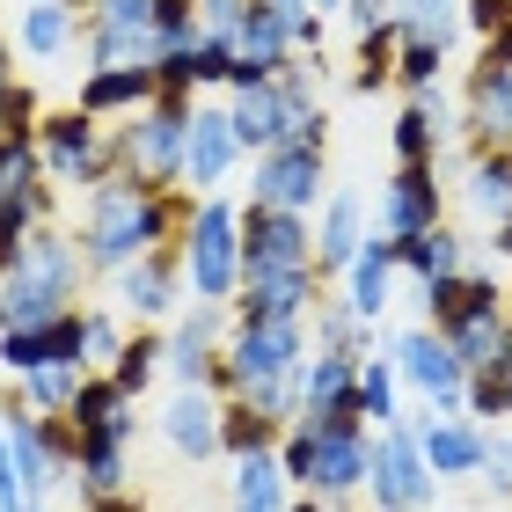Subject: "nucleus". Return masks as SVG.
Segmentation results:
<instances>
[{
	"label": "nucleus",
	"instance_id": "obj_1",
	"mask_svg": "<svg viewBox=\"0 0 512 512\" xmlns=\"http://www.w3.org/2000/svg\"><path fill=\"white\" fill-rule=\"evenodd\" d=\"M191 191H154V183H139V176H110L88 191V213H81V264L88 271H110L118 278L125 264H139L147 249H169L183 242V220H191Z\"/></svg>",
	"mask_w": 512,
	"mask_h": 512
},
{
	"label": "nucleus",
	"instance_id": "obj_2",
	"mask_svg": "<svg viewBox=\"0 0 512 512\" xmlns=\"http://www.w3.org/2000/svg\"><path fill=\"white\" fill-rule=\"evenodd\" d=\"M278 469H286L293 491H315V498H352L366 469H374V432L359 417H300L278 439Z\"/></svg>",
	"mask_w": 512,
	"mask_h": 512
},
{
	"label": "nucleus",
	"instance_id": "obj_3",
	"mask_svg": "<svg viewBox=\"0 0 512 512\" xmlns=\"http://www.w3.org/2000/svg\"><path fill=\"white\" fill-rule=\"evenodd\" d=\"M81 278H88V264H81L74 235L37 227L30 249H22V264L0 278V337L37 330V322H59V315L81 300Z\"/></svg>",
	"mask_w": 512,
	"mask_h": 512
},
{
	"label": "nucleus",
	"instance_id": "obj_4",
	"mask_svg": "<svg viewBox=\"0 0 512 512\" xmlns=\"http://www.w3.org/2000/svg\"><path fill=\"white\" fill-rule=\"evenodd\" d=\"M300 366H308V322H235L205 388H220L227 403H242V395L271 388V381H293Z\"/></svg>",
	"mask_w": 512,
	"mask_h": 512
},
{
	"label": "nucleus",
	"instance_id": "obj_5",
	"mask_svg": "<svg viewBox=\"0 0 512 512\" xmlns=\"http://www.w3.org/2000/svg\"><path fill=\"white\" fill-rule=\"evenodd\" d=\"M183 286L198 300H213V308H235L242 293V213L227 198H198L191 220H183Z\"/></svg>",
	"mask_w": 512,
	"mask_h": 512
},
{
	"label": "nucleus",
	"instance_id": "obj_6",
	"mask_svg": "<svg viewBox=\"0 0 512 512\" xmlns=\"http://www.w3.org/2000/svg\"><path fill=\"white\" fill-rule=\"evenodd\" d=\"M0 425H8L15 483H22L30 505H44L59 483H74V425H66V417H37V410H22L8 395V403H0Z\"/></svg>",
	"mask_w": 512,
	"mask_h": 512
},
{
	"label": "nucleus",
	"instance_id": "obj_7",
	"mask_svg": "<svg viewBox=\"0 0 512 512\" xmlns=\"http://www.w3.org/2000/svg\"><path fill=\"white\" fill-rule=\"evenodd\" d=\"M198 103H169L154 96L132 125H118V169L154 183V191H183V132H191Z\"/></svg>",
	"mask_w": 512,
	"mask_h": 512
},
{
	"label": "nucleus",
	"instance_id": "obj_8",
	"mask_svg": "<svg viewBox=\"0 0 512 512\" xmlns=\"http://www.w3.org/2000/svg\"><path fill=\"white\" fill-rule=\"evenodd\" d=\"M37 161H44V183H88V191L125 176L118 169V132L81 118V110H59V118L37 125Z\"/></svg>",
	"mask_w": 512,
	"mask_h": 512
},
{
	"label": "nucleus",
	"instance_id": "obj_9",
	"mask_svg": "<svg viewBox=\"0 0 512 512\" xmlns=\"http://www.w3.org/2000/svg\"><path fill=\"white\" fill-rule=\"evenodd\" d=\"M395 381L425 395L432 417H454L461 403H469V366H461V359L447 352V337H432L425 322L395 337Z\"/></svg>",
	"mask_w": 512,
	"mask_h": 512
},
{
	"label": "nucleus",
	"instance_id": "obj_10",
	"mask_svg": "<svg viewBox=\"0 0 512 512\" xmlns=\"http://www.w3.org/2000/svg\"><path fill=\"white\" fill-rule=\"evenodd\" d=\"M278 271H315V227L300 213L242 205V278H278Z\"/></svg>",
	"mask_w": 512,
	"mask_h": 512
},
{
	"label": "nucleus",
	"instance_id": "obj_11",
	"mask_svg": "<svg viewBox=\"0 0 512 512\" xmlns=\"http://www.w3.org/2000/svg\"><path fill=\"white\" fill-rule=\"evenodd\" d=\"M366 483H374V512H425L432 491H439V476L425 469L410 425L374 432V469H366Z\"/></svg>",
	"mask_w": 512,
	"mask_h": 512
},
{
	"label": "nucleus",
	"instance_id": "obj_12",
	"mask_svg": "<svg viewBox=\"0 0 512 512\" xmlns=\"http://www.w3.org/2000/svg\"><path fill=\"white\" fill-rule=\"evenodd\" d=\"M220 344H227V308H213V300H191L169 330H161V366L183 381V388H205L220 366Z\"/></svg>",
	"mask_w": 512,
	"mask_h": 512
},
{
	"label": "nucleus",
	"instance_id": "obj_13",
	"mask_svg": "<svg viewBox=\"0 0 512 512\" xmlns=\"http://www.w3.org/2000/svg\"><path fill=\"white\" fill-rule=\"evenodd\" d=\"M0 366H8L15 381L44 374V366H81L88 374V308H66L59 322H37V330L0 337Z\"/></svg>",
	"mask_w": 512,
	"mask_h": 512
},
{
	"label": "nucleus",
	"instance_id": "obj_14",
	"mask_svg": "<svg viewBox=\"0 0 512 512\" xmlns=\"http://www.w3.org/2000/svg\"><path fill=\"white\" fill-rule=\"evenodd\" d=\"M315 198H322V147H271V154H256L249 205H271V213H300L308 220Z\"/></svg>",
	"mask_w": 512,
	"mask_h": 512
},
{
	"label": "nucleus",
	"instance_id": "obj_15",
	"mask_svg": "<svg viewBox=\"0 0 512 512\" xmlns=\"http://www.w3.org/2000/svg\"><path fill=\"white\" fill-rule=\"evenodd\" d=\"M235 161H242V139H235V118L227 110H191V132H183V191H205V198H220V183L235 176Z\"/></svg>",
	"mask_w": 512,
	"mask_h": 512
},
{
	"label": "nucleus",
	"instance_id": "obj_16",
	"mask_svg": "<svg viewBox=\"0 0 512 512\" xmlns=\"http://www.w3.org/2000/svg\"><path fill=\"white\" fill-rule=\"evenodd\" d=\"M439 213H447V198H439V176H432V169H395V176L381 183L374 227H381L388 242H410V235H432V227H447Z\"/></svg>",
	"mask_w": 512,
	"mask_h": 512
},
{
	"label": "nucleus",
	"instance_id": "obj_17",
	"mask_svg": "<svg viewBox=\"0 0 512 512\" xmlns=\"http://www.w3.org/2000/svg\"><path fill=\"white\" fill-rule=\"evenodd\" d=\"M461 110H469V139L483 147H512V59L483 52L469 66V88H461Z\"/></svg>",
	"mask_w": 512,
	"mask_h": 512
},
{
	"label": "nucleus",
	"instance_id": "obj_18",
	"mask_svg": "<svg viewBox=\"0 0 512 512\" xmlns=\"http://www.w3.org/2000/svg\"><path fill=\"white\" fill-rule=\"evenodd\" d=\"M322 300V271H278V278H242L235 293V322H308Z\"/></svg>",
	"mask_w": 512,
	"mask_h": 512
},
{
	"label": "nucleus",
	"instance_id": "obj_19",
	"mask_svg": "<svg viewBox=\"0 0 512 512\" xmlns=\"http://www.w3.org/2000/svg\"><path fill=\"white\" fill-rule=\"evenodd\" d=\"M176 293H183V256H176V242L169 249H147L139 264L118 271V308L132 322H161V315L176 308Z\"/></svg>",
	"mask_w": 512,
	"mask_h": 512
},
{
	"label": "nucleus",
	"instance_id": "obj_20",
	"mask_svg": "<svg viewBox=\"0 0 512 512\" xmlns=\"http://www.w3.org/2000/svg\"><path fill=\"white\" fill-rule=\"evenodd\" d=\"M300 417H359V352H308V366H300Z\"/></svg>",
	"mask_w": 512,
	"mask_h": 512
},
{
	"label": "nucleus",
	"instance_id": "obj_21",
	"mask_svg": "<svg viewBox=\"0 0 512 512\" xmlns=\"http://www.w3.org/2000/svg\"><path fill=\"white\" fill-rule=\"evenodd\" d=\"M147 103H154V66H88L74 110L96 118V125H110V118H139Z\"/></svg>",
	"mask_w": 512,
	"mask_h": 512
},
{
	"label": "nucleus",
	"instance_id": "obj_22",
	"mask_svg": "<svg viewBox=\"0 0 512 512\" xmlns=\"http://www.w3.org/2000/svg\"><path fill=\"white\" fill-rule=\"evenodd\" d=\"M410 439H417V454H425V469L432 476H476L483 469V432L469 425V417H417L410 425Z\"/></svg>",
	"mask_w": 512,
	"mask_h": 512
},
{
	"label": "nucleus",
	"instance_id": "obj_23",
	"mask_svg": "<svg viewBox=\"0 0 512 512\" xmlns=\"http://www.w3.org/2000/svg\"><path fill=\"white\" fill-rule=\"evenodd\" d=\"M161 439H169L183 461H213L220 454V403H213V388H176V403L161 410Z\"/></svg>",
	"mask_w": 512,
	"mask_h": 512
},
{
	"label": "nucleus",
	"instance_id": "obj_24",
	"mask_svg": "<svg viewBox=\"0 0 512 512\" xmlns=\"http://www.w3.org/2000/svg\"><path fill=\"white\" fill-rule=\"evenodd\" d=\"M388 293H395V242L388 235H366L359 256L344 264V308H352L359 322H381Z\"/></svg>",
	"mask_w": 512,
	"mask_h": 512
},
{
	"label": "nucleus",
	"instance_id": "obj_25",
	"mask_svg": "<svg viewBox=\"0 0 512 512\" xmlns=\"http://www.w3.org/2000/svg\"><path fill=\"white\" fill-rule=\"evenodd\" d=\"M227 118H235L242 154L286 147V96H278V81H264V88H235V96H227Z\"/></svg>",
	"mask_w": 512,
	"mask_h": 512
},
{
	"label": "nucleus",
	"instance_id": "obj_26",
	"mask_svg": "<svg viewBox=\"0 0 512 512\" xmlns=\"http://www.w3.org/2000/svg\"><path fill=\"white\" fill-rule=\"evenodd\" d=\"M359 242H366V205L352 198V191H337L330 205H322V227H315V271L330 278V271H344L359 256Z\"/></svg>",
	"mask_w": 512,
	"mask_h": 512
},
{
	"label": "nucleus",
	"instance_id": "obj_27",
	"mask_svg": "<svg viewBox=\"0 0 512 512\" xmlns=\"http://www.w3.org/2000/svg\"><path fill=\"white\" fill-rule=\"evenodd\" d=\"M395 271H410L417 286H439V278H461L469 271V242L454 227H432V235H410L395 242Z\"/></svg>",
	"mask_w": 512,
	"mask_h": 512
},
{
	"label": "nucleus",
	"instance_id": "obj_28",
	"mask_svg": "<svg viewBox=\"0 0 512 512\" xmlns=\"http://www.w3.org/2000/svg\"><path fill=\"white\" fill-rule=\"evenodd\" d=\"M395 169H432L439 161V139H447V110H439V96H417L403 103V118H395Z\"/></svg>",
	"mask_w": 512,
	"mask_h": 512
},
{
	"label": "nucleus",
	"instance_id": "obj_29",
	"mask_svg": "<svg viewBox=\"0 0 512 512\" xmlns=\"http://www.w3.org/2000/svg\"><path fill=\"white\" fill-rule=\"evenodd\" d=\"M81 44V0H30L22 8V52L30 59H59Z\"/></svg>",
	"mask_w": 512,
	"mask_h": 512
},
{
	"label": "nucleus",
	"instance_id": "obj_30",
	"mask_svg": "<svg viewBox=\"0 0 512 512\" xmlns=\"http://www.w3.org/2000/svg\"><path fill=\"white\" fill-rule=\"evenodd\" d=\"M286 505H293V483L278 469V454L235 461V512H286Z\"/></svg>",
	"mask_w": 512,
	"mask_h": 512
},
{
	"label": "nucleus",
	"instance_id": "obj_31",
	"mask_svg": "<svg viewBox=\"0 0 512 512\" xmlns=\"http://www.w3.org/2000/svg\"><path fill=\"white\" fill-rule=\"evenodd\" d=\"M469 205L483 220H512V147H483L476 161H469Z\"/></svg>",
	"mask_w": 512,
	"mask_h": 512
},
{
	"label": "nucleus",
	"instance_id": "obj_32",
	"mask_svg": "<svg viewBox=\"0 0 512 512\" xmlns=\"http://www.w3.org/2000/svg\"><path fill=\"white\" fill-rule=\"evenodd\" d=\"M403 381H395V359H359V417H366V432H388V425H403Z\"/></svg>",
	"mask_w": 512,
	"mask_h": 512
},
{
	"label": "nucleus",
	"instance_id": "obj_33",
	"mask_svg": "<svg viewBox=\"0 0 512 512\" xmlns=\"http://www.w3.org/2000/svg\"><path fill=\"white\" fill-rule=\"evenodd\" d=\"M278 439H286V425H271V417H256L249 403H220V454H278Z\"/></svg>",
	"mask_w": 512,
	"mask_h": 512
},
{
	"label": "nucleus",
	"instance_id": "obj_34",
	"mask_svg": "<svg viewBox=\"0 0 512 512\" xmlns=\"http://www.w3.org/2000/svg\"><path fill=\"white\" fill-rule=\"evenodd\" d=\"M395 30L447 52V44L461 37V0H395Z\"/></svg>",
	"mask_w": 512,
	"mask_h": 512
},
{
	"label": "nucleus",
	"instance_id": "obj_35",
	"mask_svg": "<svg viewBox=\"0 0 512 512\" xmlns=\"http://www.w3.org/2000/svg\"><path fill=\"white\" fill-rule=\"evenodd\" d=\"M81 366H44V374H30V381H15V403L22 410H37V417H66L74 410V395H81Z\"/></svg>",
	"mask_w": 512,
	"mask_h": 512
},
{
	"label": "nucleus",
	"instance_id": "obj_36",
	"mask_svg": "<svg viewBox=\"0 0 512 512\" xmlns=\"http://www.w3.org/2000/svg\"><path fill=\"white\" fill-rule=\"evenodd\" d=\"M161 374V337L154 330H139V337H125V352L110 359V388L125 395V403H139L147 395V381Z\"/></svg>",
	"mask_w": 512,
	"mask_h": 512
},
{
	"label": "nucleus",
	"instance_id": "obj_37",
	"mask_svg": "<svg viewBox=\"0 0 512 512\" xmlns=\"http://www.w3.org/2000/svg\"><path fill=\"white\" fill-rule=\"evenodd\" d=\"M125 410H132V403L110 388V374H88L81 395H74V410H66V425H74V432H103V425H118Z\"/></svg>",
	"mask_w": 512,
	"mask_h": 512
},
{
	"label": "nucleus",
	"instance_id": "obj_38",
	"mask_svg": "<svg viewBox=\"0 0 512 512\" xmlns=\"http://www.w3.org/2000/svg\"><path fill=\"white\" fill-rule=\"evenodd\" d=\"M439 66H447V52H439V44L403 37V44H395V74H388V81H403L410 103H417V96H439Z\"/></svg>",
	"mask_w": 512,
	"mask_h": 512
},
{
	"label": "nucleus",
	"instance_id": "obj_39",
	"mask_svg": "<svg viewBox=\"0 0 512 512\" xmlns=\"http://www.w3.org/2000/svg\"><path fill=\"white\" fill-rule=\"evenodd\" d=\"M44 183V161H37V132L30 139H0V205L22 198V191H37Z\"/></svg>",
	"mask_w": 512,
	"mask_h": 512
},
{
	"label": "nucleus",
	"instance_id": "obj_40",
	"mask_svg": "<svg viewBox=\"0 0 512 512\" xmlns=\"http://www.w3.org/2000/svg\"><path fill=\"white\" fill-rule=\"evenodd\" d=\"M118 352H125V322L88 308V374H96V366L110 374V359H118Z\"/></svg>",
	"mask_w": 512,
	"mask_h": 512
},
{
	"label": "nucleus",
	"instance_id": "obj_41",
	"mask_svg": "<svg viewBox=\"0 0 512 512\" xmlns=\"http://www.w3.org/2000/svg\"><path fill=\"white\" fill-rule=\"evenodd\" d=\"M461 30H476L491 44L498 30H512V0H461Z\"/></svg>",
	"mask_w": 512,
	"mask_h": 512
},
{
	"label": "nucleus",
	"instance_id": "obj_42",
	"mask_svg": "<svg viewBox=\"0 0 512 512\" xmlns=\"http://www.w3.org/2000/svg\"><path fill=\"white\" fill-rule=\"evenodd\" d=\"M483 469H491L498 491H512V439L505 432H483Z\"/></svg>",
	"mask_w": 512,
	"mask_h": 512
},
{
	"label": "nucleus",
	"instance_id": "obj_43",
	"mask_svg": "<svg viewBox=\"0 0 512 512\" xmlns=\"http://www.w3.org/2000/svg\"><path fill=\"white\" fill-rule=\"evenodd\" d=\"M0 512H30V498H22V483H15V454H8V425H0Z\"/></svg>",
	"mask_w": 512,
	"mask_h": 512
},
{
	"label": "nucleus",
	"instance_id": "obj_44",
	"mask_svg": "<svg viewBox=\"0 0 512 512\" xmlns=\"http://www.w3.org/2000/svg\"><path fill=\"white\" fill-rule=\"evenodd\" d=\"M81 512H139V498H132V491H118V498H88Z\"/></svg>",
	"mask_w": 512,
	"mask_h": 512
},
{
	"label": "nucleus",
	"instance_id": "obj_45",
	"mask_svg": "<svg viewBox=\"0 0 512 512\" xmlns=\"http://www.w3.org/2000/svg\"><path fill=\"white\" fill-rule=\"evenodd\" d=\"M286 512H337V505H330V498H315V491H293V505H286Z\"/></svg>",
	"mask_w": 512,
	"mask_h": 512
},
{
	"label": "nucleus",
	"instance_id": "obj_46",
	"mask_svg": "<svg viewBox=\"0 0 512 512\" xmlns=\"http://www.w3.org/2000/svg\"><path fill=\"white\" fill-rule=\"evenodd\" d=\"M15 88V59H8V44H0V96Z\"/></svg>",
	"mask_w": 512,
	"mask_h": 512
},
{
	"label": "nucleus",
	"instance_id": "obj_47",
	"mask_svg": "<svg viewBox=\"0 0 512 512\" xmlns=\"http://www.w3.org/2000/svg\"><path fill=\"white\" fill-rule=\"evenodd\" d=\"M491 249H505V256H512V220H498V227H491Z\"/></svg>",
	"mask_w": 512,
	"mask_h": 512
},
{
	"label": "nucleus",
	"instance_id": "obj_48",
	"mask_svg": "<svg viewBox=\"0 0 512 512\" xmlns=\"http://www.w3.org/2000/svg\"><path fill=\"white\" fill-rule=\"evenodd\" d=\"M271 8H286V15H308V0H271Z\"/></svg>",
	"mask_w": 512,
	"mask_h": 512
},
{
	"label": "nucleus",
	"instance_id": "obj_49",
	"mask_svg": "<svg viewBox=\"0 0 512 512\" xmlns=\"http://www.w3.org/2000/svg\"><path fill=\"white\" fill-rule=\"evenodd\" d=\"M308 8H315V15H322V8H344V0H308Z\"/></svg>",
	"mask_w": 512,
	"mask_h": 512
}]
</instances>
